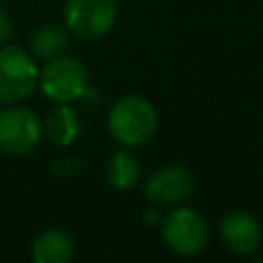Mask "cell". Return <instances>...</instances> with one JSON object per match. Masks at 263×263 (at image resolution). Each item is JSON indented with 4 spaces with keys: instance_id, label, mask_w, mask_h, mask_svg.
<instances>
[{
    "instance_id": "6",
    "label": "cell",
    "mask_w": 263,
    "mask_h": 263,
    "mask_svg": "<svg viewBox=\"0 0 263 263\" xmlns=\"http://www.w3.org/2000/svg\"><path fill=\"white\" fill-rule=\"evenodd\" d=\"M117 21L115 0H66L64 25L80 39H101Z\"/></svg>"
},
{
    "instance_id": "1",
    "label": "cell",
    "mask_w": 263,
    "mask_h": 263,
    "mask_svg": "<svg viewBox=\"0 0 263 263\" xmlns=\"http://www.w3.org/2000/svg\"><path fill=\"white\" fill-rule=\"evenodd\" d=\"M158 127V113L156 107L140 95H123L119 97L109 113H107V129L111 138L125 146H142L146 144Z\"/></svg>"
},
{
    "instance_id": "7",
    "label": "cell",
    "mask_w": 263,
    "mask_h": 263,
    "mask_svg": "<svg viewBox=\"0 0 263 263\" xmlns=\"http://www.w3.org/2000/svg\"><path fill=\"white\" fill-rule=\"evenodd\" d=\"M195 189V177L185 164H166L156 168L144 183V195L156 208L181 205Z\"/></svg>"
},
{
    "instance_id": "8",
    "label": "cell",
    "mask_w": 263,
    "mask_h": 263,
    "mask_svg": "<svg viewBox=\"0 0 263 263\" xmlns=\"http://www.w3.org/2000/svg\"><path fill=\"white\" fill-rule=\"evenodd\" d=\"M220 238L224 247L240 257L255 255L263 242L261 222L242 210H232L220 220Z\"/></svg>"
},
{
    "instance_id": "12",
    "label": "cell",
    "mask_w": 263,
    "mask_h": 263,
    "mask_svg": "<svg viewBox=\"0 0 263 263\" xmlns=\"http://www.w3.org/2000/svg\"><path fill=\"white\" fill-rule=\"evenodd\" d=\"M142 177V166L136 154L129 150H117L109 156L105 164V181L109 187L117 191H127L138 185Z\"/></svg>"
},
{
    "instance_id": "10",
    "label": "cell",
    "mask_w": 263,
    "mask_h": 263,
    "mask_svg": "<svg viewBox=\"0 0 263 263\" xmlns=\"http://www.w3.org/2000/svg\"><path fill=\"white\" fill-rule=\"evenodd\" d=\"M74 253L76 242L64 228H47L39 232L31 245V259L35 263H68Z\"/></svg>"
},
{
    "instance_id": "5",
    "label": "cell",
    "mask_w": 263,
    "mask_h": 263,
    "mask_svg": "<svg viewBox=\"0 0 263 263\" xmlns=\"http://www.w3.org/2000/svg\"><path fill=\"white\" fill-rule=\"evenodd\" d=\"M43 136L39 115L18 103L0 109V152L8 156L31 154Z\"/></svg>"
},
{
    "instance_id": "11",
    "label": "cell",
    "mask_w": 263,
    "mask_h": 263,
    "mask_svg": "<svg viewBox=\"0 0 263 263\" xmlns=\"http://www.w3.org/2000/svg\"><path fill=\"white\" fill-rule=\"evenodd\" d=\"M68 43H70V31L66 29V25L45 23L33 31L29 49L35 60L49 62V60L66 53Z\"/></svg>"
},
{
    "instance_id": "13",
    "label": "cell",
    "mask_w": 263,
    "mask_h": 263,
    "mask_svg": "<svg viewBox=\"0 0 263 263\" xmlns=\"http://www.w3.org/2000/svg\"><path fill=\"white\" fill-rule=\"evenodd\" d=\"M80 168H82V160H80L78 156H74V154H68V156L58 158V160L53 162V166H51V171H53L58 177H62V179H70V177L78 175Z\"/></svg>"
},
{
    "instance_id": "3",
    "label": "cell",
    "mask_w": 263,
    "mask_h": 263,
    "mask_svg": "<svg viewBox=\"0 0 263 263\" xmlns=\"http://www.w3.org/2000/svg\"><path fill=\"white\" fill-rule=\"evenodd\" d=\"M41 92L51 103H76L88 90V70L86 66L72 55H58L39 70Z\"/></svg>"
},
{
    "instance_id": "15",
    "label": "cell",
    "mask_w": 263,
    "mask_h": 263,
    "mask_svg": "<svg viewBox=\"0 0 263 263\" xmlns=\"http://www.w3.org/2000/svg\"><path fill=\"white\" fill-rule=\"evenodd\" d=\"M144 220H146L148 224H152V226L160 224V216H158V210H156V205H152L150 210H146V214H144Z\"/></svg>"
},
{
    "instance_id": "2",
    "label": "cell",
    "mask_w": 263,
    "mask_h": 263,
    "mask_svg": "<svg viewBox=\"0 0 263 263\" xmlns=\"http://www.w3.org/2000/svg\"><path fill=\"white\" fill-rule=\"evenodd\" d=\"M160 236L168 251L175 255L195 257L205 249L210 240V226L197 210L175 205L160 220Z\"/></svg>"
},
{
    "instance_id": "4",
    "label": "cell",
    "mask_w": 263,
    "mask_h": 263,
    "mask_svg": "<svg viewBox=\"0 0 263 263\" xmlns=\"http://www.w3.org/2000/svg\"><path fill=\"white\" fill-rule=\"evenodd\" d=\"M39 84L35 58L18 45H0V105H14L27 99Z\"/></svg>"
},
{
    "instance_id": "9",
    "label": "cell",
    "mask_w": 263,
    "mask_h": 263,
    "mask_svg": "<svg viewBox=\"0 0 263 263\" xmlns=\"http://www.w3.org/2000/svg\"><path fill=\"white\" fill-rule=\"evenodd\" d=\"M41 125H43V136L58 148L72 146L82 132V121L68 103H55V107L47 111Z\"/></svg>"
},
{
    "instance_id": "14",
    "label": "cell",
    "mask_w": 263,
    "mask_h": 263,
    "mask_svg": "<svg viewBox=\"0 0 263 263\" xmlns=\"http://www.w3.org/2000/svg\"><path fill=\"white\" fill-rule=\"evenodd\" d=\"M12 31H14V25H12L10 12L0 4V45L8 43V39L12 37Z\"/></svg>"
}]
</instances>
